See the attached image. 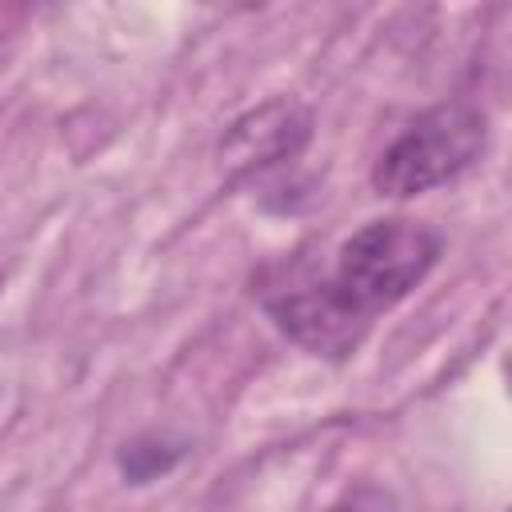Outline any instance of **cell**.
Masks as SVG:
<instances>
[{"label":"cell","instance_id":"1","mask_svg":"<svg viewBox=\"0 0 512 512\" xmlns=\"http://www.w3.org/2000/svg\"><path fill=\"white\" fill-rule=\"evenodd\" d=\"M440 260V236L408 216L368 220L356 228L332 264V284L340 296L372 320L376 312L400 304Z\"/></svg>","mask_w":512,"mask_h":512},{"label":"cell","instance_id":"2","mask_svg":"<svg viewBox=\"0 0 512 512\" xmlns=\"http://www.w3.org/2000/svg\"><path fill=\"white\" fill-rule=\"evenodd\" d=\"M488 144V120L476 104L452 100L420 112L372 164V188L380 196H420L468 172Z\"/></svg>","mask_w":512,"mask_h":512},{"label":"cell","instance_id":"3","mask_svg":"<svg viewBox=\"0 0 512 512\" xmlns=\"http://www.w3.org/2000/svg\"><path fill=\"white\" fill-rule=\"evenodd\" d=\"M264 312L276 320L284 336H292L312 356L344 360L368 336V324L332 284V272L308 260H284L260 280Z\"/></svg>","mask_w":512,"mask_h":512},{"label":"cell","instance_id":"4","mask_svg":"<svg viewBox=\"0 0 512 512\" xmlns=\"http://www.w3.org/2000/svg\"><path fill=\"white\" fill-rule=\"evenodd\" d=\"M312 136V116L300 100L276 96L252 112H244L220 140V160L232 176H252L272 164L300 156Z\"/></svg>","mask_w":512,"mask_h":512},{"label":"cell","instance_id":"5","mask_svg":"<svg viewBox=\"0 0 512 512\" xmlns=\"http://www.w3.org/2000/svg\"><path fill=\"white\" fill-rule=\"evenodd\" d=\"M180 460V448L176 444H164L160 436H140L132 444H124L120 452V468L132 484H144V480H156L160 472H168L172 464Z\"/></svg>","mask_w":512,"mask_h":512},{"label":"cell","instance_id":"6","mask_svg":"<svg viewBox=\"0 0 512 512\" xmlns=\"http://www.w3.org/2000/svg\"><path fill=\"white\" fill-rule=\"evenodd\" d=\"M328 512H400V500L380 484H360L348 496H340Z\"/></svg>","mask_w":512,"mask_h":512}]
</instances>
